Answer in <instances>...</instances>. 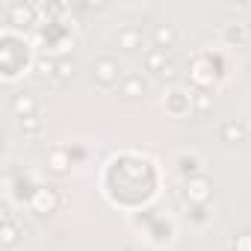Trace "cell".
<instances>
[{"mask_svg":"<svg viewBox=\"0 0 251 251\" xmlns=\"http://www.w3.org/2000/svg\"><path fill=\"white\" fill-rule=\"evenodd\" d=\"M157 77H160V80H175V77H177V68H175V65L169 62V65H166V68H163V71H160Z\"/></svg>","mask_w":251,"mask_h":251,"instance_id":"d6986e66","label":"cell"},{"mask_svg":"<svg viewBox=\"0 0 251 251\" xmlns=\"http://www.w3.org/2000/svg\"><path fill=\"white\" fill-rule=\"evenodd\" d=\"M186 198L189 204H207L213 198V183L204 177V175H195L186 180Z\"/></svg>","mask_w":251,"mask_h":251,"instance_id":"3957f363","label":"cell"},{"mask_svg":"<svg viewBox=\"0 0 251 251\" xmlns=\"http://www.w3.org/2000/svg\"><path fill=\"white\" fill-rule=\"evenodd\" d=\"M36 71H39V77H53L56 74V62L53 59H39L36 62Z\"/></svg>","mask_w":251,"mask_h":251,"instance_id":"2e32d148","label":"cell"},{"mask_svg":"<svg viewBox=\"0 0 251 251\" xmlns=\"http://www.w3.org/2000/svg\"><path fill=\"white\" fill-rule=\"evenodd\" d=\"M248 39H251V24H248Z\"/></svg>","mask_w":251,"mask_h":251,"instance_id":"44dd1931","label":"cell"},{"mask_svg":"<svg viewBox=\"0 0 251 251\" xmlns=\"http://www.w3.org/2000/svg\"><path fill=\"white\" fill-rule=\"evenodd\" d=\"M59 201L62 198H59V192L53 186H36L33 195H30V210L36 216H48V213H53L59 207Z\"/></svg>","mask_w":251,"mask_h":251,"instance_id":"7a4b0ae2","label":"cell"},{"mask_svg":"<svg viewBox=\"0 0 251 251\" xmlns=\"http://www.w3.org/2000/svg\"><path fill=\"white\" fill-rule=\"evenodd\" d=\"M195 106H198V109H201V112H207V109H210V106H213V100H210V98H207V95H198V98H195Z\"/></svg>","mask_w":251,"mask_h":251,"instance_id":"ffe728a7","label":"cell"},{"mask_svg":"<svg viewBox=\"0 0 251 251\" xmlns=\"http://www.w3.org/2000/svg\"><path fill=\"white\" fill-rule=\"evenodd\" d=\"M124 251H136V248H124Z\"/></svg>","mask_w":251,"mask_h":251,"instance_id":"7402d4cb","label":"cell"},{"mask_svg":"<svg viewBox=\"0 0 251 251\" xmlns=\"http://www.w3.org/2000/svg\"><path fill=\"white\" fill-rule=\"evenodd\" d=\"M166 65H169V62H166V50H160V48H157V50H151V53L145 56V68H148V71H154V74H160Z\"/></svg>","mask_w":251,"mask_h":251,"instance_id":"4fadbf2b","label":"cell"},{"mask_svg":"<svg viewBox=\"0 0 251 251\" xmlns=\"http://www.w3.org/2000/svg\"><path fill=\"white\" fill-rule=\"evenodd\" d=\"M92 80H95L98 86H103V89H112V86H118V80H121V65H118L112 56H100V59L92 65Z\"/></svg>","mask_w":251,"mask_h":251,"instance_id":"6da1fadb","label":"cell"},{"mask_svg":"<svg viewBox=\"0 0 251 251\" xmlns=\"http://www.w3.org/2000/svg\"><path fill=\"white\" fill-rule=\"evenodd\" d=\"M145 89H148V86H145L142 77H124L118 95H121V98H127V100H139V98L145 95Z\"/></svg>","mask_w":251,"mask_h":251,"instance_id":"8992f818","label":"cell"},{"mask_svg":"<svg viewBox=\"0 0 251 251\" xmlns=\"http://www.w3.org/2000/svg\"><path fill=\"white\" fill-rule=\"evenodd\" d=\"M115 45H118L121 50H136V48L142 45V30H136V27H124V30H118Z\"/></svg>","mask_w":251,"mask_h":251,"instance_id":"ba28073f","label":"cell"},{"mask_svg":"<svg viewBox=\"0 0 251 251\" xmlns=\"http://www.w3.org/2000/svg\"><path fill=\"white\" fill-rule=\"evenodd\" d=\"M71 77H74V59H59V62H56L53 80H56V83H68Z\"/></svg>","mask_w":251,"mask_h":251,"instance_id":"5bb4252c","label":"cell"},{"mask_svg":"<svg viewBox=\"0 0 251 251\" xmlns=\"http://www.w3.org/2000/svg\"><path fill=\"white\" fill-rule=\"evenodd\" d=\"M163 106H166V112H172V115H183V112H189V95H183V92L175 89V92L166 95Z\"/></svg>","mask_w":251,"mask_h":251,"instance_id":"9c48e42d","label":"cell"},{"mask_svg":"<svg viewBox=\"0 0 251 251\" xmlns=\"http://www.w3.org/2000/svg\"><path fill=\"white\" fill-rule=\"evenodd\" d=\"M18 239H21V230H18V225H15L12 219H3V227H0V242H3V248H12V245H18Z\"/></svg>","mask_w":251,"mask_h":251,"instance_id":"8fae6325","label":"cell"},{"mask_svg":"<svg viewBox=\"0 0 251 251\" xmlns=\"http://www.w3.org/2000/svg\"><path fill=\"white\" fill-rule=\"evenodd\" d=\"M12 112H15L18 121L36 115V112H39V98H36L33 92H18V95L12 98Z\"/></svg>","mask_w":251,"mask_h":251,"instance_id":"277c9868","label":"cell"},{"mask_svg":"<svg viewBox=\"0 0 251 251\" xmlns=\"http://www.w3.org/2000/svg\"><path fill=\"white\" fill-rule=\"evenodd\" d=\"M48 169H50L53 175H65V172L71 169V151H65V148H53V151L48 154Z\"/></svg>","mask_w":251,"mask_h":251,"instance_id":"52a82bcc","label":"cell"},{"mask_svg":"<svg viewBox=\"0 0 251 251\" xmlns=\"http://www.w3.org/2000/svg\"><path fill=\"white\" fill-rule=\"evenodd\" d=\"M233 251H251V230H242L233 239Z\"/></svg>","mask_w":251,"mask_h":251,"instance_id":"ac0fdd59","label":"cell"},{"mask_svg":"<svg viewBox=\"0 0 251 251\" xmlns=\"http://www.w3.org/2000/svg\"><path fill=\"white\" fill-rule=\"evenodd\" d=\"M154 42H157V48H160V50L172 48V45L177 42L175 27H172V24H157V27H154Z\"/></svg>","mask_w":251,"mask_h":251,"instance_id":"30bf717a","label":"cell"},{"mask_svg":"<svg viewBox=\"0 0 251 251\" xmlns=\"http://www.w3.org/2000/svg\"><path fill=\"white\" fill-rule=\"evenodd\" d=\"M33 18H36V9H33L30 3H12V6H9V24H15V27H30Z\"/></svg>","mask_w":251,"mask_h":251,"instance_id":"5b68a950","label":"cell"},{"mask_svg":"<svg viewBox=\"0 0 251 251\" xmlns=\"http://www.w3.org/2000/svg\"><path fill=\"white\" fill-rule=\"evenodd\" d=\"M245 39H248V24L227 27V42H245Z\"/></svg>","mask_w":251,"mask_h":251,"instance_id":"9a60e30c","label":"cell"},{"mask_svg":"<svg viewBox=\"0 0 251 251\" xmlns=\"http://www.w3.org/2000/svg\"><path fill=\"white\" fill-rule=\"evenodd\" d=\"M18 127H21L24 133H39V127H42V121H39L36 115H30V118H21V121H18Z\"/></svg>","mask_w":251,"mask_h":251,"instance_id":"e0dca14e","label":"cell"},{"mask_svg":"<svg viewBox=\"0 0 251 251\" xmlns=\"http://www.w3.org/2000/svg\"><path fill=\"white\" fill-rule=\"evenodd\" d=\"M219 133H222V142H242L245 139V127L239 121H225Z\"/></svg>","mask_w":251,"mask_h":251,"instance_id":"7c38bea8","label":"cell"}]
</instances>
